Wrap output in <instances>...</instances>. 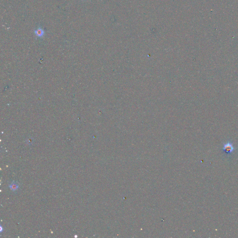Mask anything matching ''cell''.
Instances as JSON below:
<instances>
[{
  "label": "cell",
  "mask_w": 238,
  "mask_h": 238,
  "mask_svg": "<svg viewBox=\"0 0 238 238\" xmlns=\"http://www.w3.org/2000/svg\"><path fill=\"white\" fill-rule=\"evenodd\" d=\"M10 187L12 190H16L18 187V185L16 183L13 182L12 183Z\"/></svg>",
  "instance_id": "2"
},
{
  "label": "cell",
  "mask_w": 238,
  "mask_h": 238,
  "mask_svg": "<svg viewBox=\"0 0 238 238\" xmlns=\"http://www.w3.org/2000/svg\"><path fill=\"white\" fill-rule=\"evenodd\" d=\"M235 148L232 142H227L226 143L224 144L222 148V151L227 154H232Z\"/></svg>",
  "instance_id": "1"
}]
</instances>
